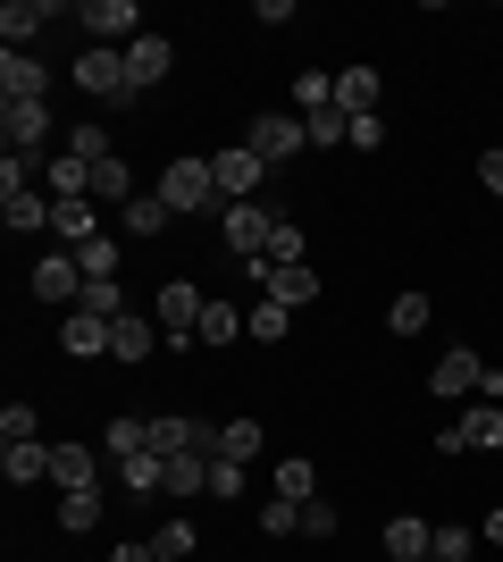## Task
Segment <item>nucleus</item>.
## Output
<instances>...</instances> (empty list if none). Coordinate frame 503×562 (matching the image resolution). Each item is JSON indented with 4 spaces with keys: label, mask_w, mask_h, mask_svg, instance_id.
I'll return each instance as SVG.
<instances>
[{
    "label": "nucleus",
    "mask_w": 503,
    "mask_h": 562,
    "mask_svg": "<svg viewBox=\"0 0 503 562\" xmlns=\"http://www.w3.org/2000/svg\"><path fill=\"white\" fill-rule=\"evenodd\" d=\"M151 193H160V202H168L176 218H218V211H227V193H218V168L202 160V151L168 160V168H160V186H151Z\"/></svg>",
    "instance_id": "f257e3e1"
},
{
    "label": "nucleus",
    "mask_w": 503,
    "mask_h": 562,
    "mask_svg": "<svg viewBox=\"0 0 503 562\" xmlns=\"http://www.w3.org/2000/svg\"><path fill=\"white\" fill-rule=\"evenodd\" d=\"M202 311H210V294L193 278H168L160 294H151V328H160V345H193L202 336Z\"/></svg>",
    "instance_id": "f03ea898"
},
{
    "label": "nucleus",
    "mask_w": 503,
    "mask_h": 562,
    "mask_svg": "<svg viewBox=\"0 0 503 562\" xmlns=\"http://www.w3.org/2000/svg\"><path fill=\"white\" fill-rule=\"evenodd\" d=\"M76 25H84V43H101V50H126V43H144V34H151L135 0H84Z\"/></svg>",
    "instance_id": "7ed1b4c3"
},
{
    "label": "nucleus",
    "mask_w": 503,
    "mask_h": 562,
    "mask_svg": "<svg viewBox=\"0 0 503 562\" xmlns=\"http://www.w3.org/2000/svg\"><path fill=\"white\" fill-rule=\"evenodd\" d=\"M218 235H227L236 260H261L268 235H277V211H268V202H227V211H218Z\"/></svg>",
    "instance_id": "20e7f679"
},
{
    "label": "nucleus",
    "mask_w": 503,
    "mask_h": 562,
    "mask_svg": "<svg viewBox=\"0 0 503 562\" xmlns=\"http://www.w3.org/2000/svg\"><path fill=\"white\" fill-rule=\"evenodd\" d=\"M243 143H252V151H261L268 168H286L294 151H311V126H302V117H294V110H261V117H252V135H243Z\"/></svg>",
    "instance_id": "39448f33"
},
{
    "label": "nucleus",
    "mask_w": 503,
    "mask_h": 562,
    "mask_svg": "<svg viewBox=\"0 0 503 562\" xmlns=\"http://www.w3.org/2000/svg\"><path fill=\"white\" fill-rule=\"evenodd\" d=\"M76 85H84V93H101V101H135L126 50H101V43H84V50H76Z\"/></svg>",
    "instance_id": "423d86ee"
},
{
    "label": "nucleus",
    "mask_w": 503,
    "mask_h": 562,
    "mask_svg": "<svg viewBox=\"0 0 503 562\" xmlns=\"http://www.w3.org/2000/svg\"><path fill=\"white\" fill-rule=\"evenodd\" d=\"M218 193H227V202H261V177H268V160L261 151H252V143H236V151H218Z\"/></svg>",
    "instance_id": "0eeeda50"
},
{
    "label": "nucleus",
    "mask_w": 503,
    "mask_h": 562,
    "mask_svg": "<svg viewBox=\"0 0 503 562\" xmlns=\"http://www.w3.org/2000/svg\"><path fill=\"white\" fill-rule=\"evenodd\" d=\"M50 235H59V252H84L93 235H110L101 227V202L84 193V202H50Z\"/></svg>",
    "instance_id": "6e6552de"
},
{
    "label": "nucleus",
    "mask_w": 503,
    "mask_h": 562,
    "mask_svg": "<svg viewBox=\"0 0 503 562\" xmlns=\"http://www.w3.org/2000/svg\"><path fill=\"white\" fill-rule=\"evenodd\" d=\"M34 294H43V303H84V269H76V252H43L34 260Z\"/></svg>",
    "instance_id": "1a4fd4ad"
},
{
    "label": "nucleus",
    "mask_w": 503,
    "mask_h": 562,
    "mask_svg": "<svg viewBox=\"0 0 503 562\" xmlns=\"http://www.w3.org/2000/svg\"><path fill=\"white\" fill-rule=\"evenodd\" d=\"M101 462H110V453H93V446H50V487L59 495L101 487Z\"/></svg>",
    "instance_id": "9d476101"
},
{
    "label": "nucleus",
    "mask_w": 503,
    "mask_h": 562,
    "mask_svg": "<svg viewBox=\"0 0 503 562\" xmlns=\"http://www.w3.org/2000/svg\"><path fill=\"white\" fill-rule=\"evenodd\" d=\"M479 378H487V361H479L470 345H454V352L428 370V395H445V403H454V395H479Z\"/></svg>",
    "instance_id": "9b49d317"
},
{
    "label": "nucleus",
    "mask_w": 503,
    "mask_h": 562,
    "mask_svg": "<svg viewBox=\"0 0 503 562\" xmlns=\"http://www.w3.org/2000/svg\"><path fill=\"white\" fill-rule=\"evenodd\" d=\"M168 68H176V43H168V34H144V43H126V76H135V93L168 85Z\"/></svg>",
    "instance_id": "f8f14e48"
},
{
    "label": "nucleus",
    "mask_w": 503,
    "mask_h": 562,
    "mask_svg": "<svg viewBox=\"0 0 503 562\" xmlns=\"http://www.w3.org/2000/svg\"><path fill=\"white\" fill-rule=\"evenodd\" d=\"M0 101H50V76H43L34 50H9V59H0Z\"/></svg>",
    "instance_id": "ddd939ff"
},
{
    "label": "nucleus",
    "mask_w": 503,
    "mask_h": 562,
    "mask_svg": "<svg viewBox=\"0 0 503 562\" xmlns=\"http://www.w3.org/2000/svg\"><path fill=\"white\" fill-rule=\"evenodd\" d=\"M0 135H9V151H34L50 135V101H0Z\"/></svg>",
    "instance_id": "4468645a"
},
{
    "label": "nucleus",
    "mask_w": 503,
    "mask_h": 562,
    "mask_svg": "<svg viewBox=\"0 0 503 562\" xmlns=\"http://www.w3.org/2000/svg\"><path fill=\"white\" fill-rule=\"evenodd\" d=\"M378 101H386L378 68H344V76H335V110H344V117H378Z\"/></svg>",
    "instance_id": "2eb2a0df"
},
{
    "label": "nucleus",
    "mask_w": 503,
    "mask_h": 562,
    "mask_svg": "<svg viewBox=\"0 0 503 562\" xmlns=\"http://www.w3.org/2000/svg\"><path fill=\"white\" fill-rule=\"evenodd\" d=\"M50 18H59V0H9V9H0V43H9V50H25V43H34V34H43Z\"/></svg>",
    "instance_id": "dca6fc26"
},
{
    "label": "nucleus",
    "mask_w": 503,
    "mask_h": 562,
    "mask_svg": "<svg viewBox=\"0 0 503 562\" xmlns=\"http://www.w3.org/2000/svg\"><path fill=\"white\" fill-rule=\"evenodd\" d=\"M386 554H395V562H436V529H428V520H411V513H395V520H386Z\"/></svg>",
    "instance_id": "f3484780"
},
{
    "label": "nucleus",
    "mask_w": 503,
    "mask_h": 562,
    "mask_svg": "<svg viewBox=\"0 0 503 562\" xmlns=\"http://www.w3.org/2000/svg\"><path fill=\"white\" fill-rule=\"evenodd\" d=\"M0 470H9V487H34V479H50V446L18 437V446H0Z\"/></svg>",
    "instance_id": "a211bd4d"
},
{
    "label": "nucleus",
    "mask_w": 503,
    "mask_h": 562,
    "mask_svg": "<svg viewBox=\"0 0 503 562\" xmlns=\"http://www.w3.org/2000/svg\"><path fill=\"white\" fill-rule=\"evenodd\" d=\"M118 227L135 235V244H151V235H168V227H176V211H168L160 193H135V202L118 211Z\"/></svg>",
    "instance_id": "6ab92c4d"
},
{
    "label": "nucleus",
    "mask_w": 503,
    "mask_h": 562,
    "mask_svg": "<svg viewBox=\"0 0 503 562\" xmlns=\"http://www.w3.org/2000/svg\"><path fill=\"white\" fill-rule=\"evenodd\" d=\"M0 218L18 235H50V193L34 186V193H0Z\"/></svg>",
    "instance_id": "aec40b11"
},
{
    "label": "nucleus",
    "mask_w": 503,
    "mask_h": 562,
    "mask_svg": "<svg viewBox=\"0 0 503 562\" xmlns=\"http://www.w3.org/2000/svg\"><path fill=\"white\" fill-rule=\"evenodd\" d=\"M59 345H68L76 361H101V352H110V319H93V311H68V328H59Z\"/></svg>",
    "instance_id": "412c9836"
},
{
    "label": "nucleus",
    "mask_w": 503,
    "mask_h": 562,
    "mask_svg": "<svg viewBox=\"0 0 503 562\" xmlns=\"http://www.w3.org/2000/svg\"><path fill=\"white\" fill-rule=\"evenodd\" d=\"M319 294H328V285H319V269H311V260H302V269H277V278H268V303H286V311L319 303Z\"/></svg>",
    "instance_id": "4be33fe9"
},
{
    "label": "nucleus",
    "mask_w": 503,
    "mask_h": 562,
    "mask_svg": "<svg viewBox=\"0 0 503 562\" xmlns=\"http://www.w3.org/2000/svg\"><path fill=\"white\" fill-rule=\"evenodd\" d=\"M261 446H268L261 420H227V428H218V462H243V470H252V462H261Z\"/></svg>",
    "instance_id": "5701e85b"
},
{
    "label": "nucleus",
    "mask_w": 503,
    "mask_h": 562,
    "mask_svg": "<svg viewBox=\"0 0 503 562\" xmlns=\"http://www.w3.org/2000/svg\"><path fill=\"white\" fill-rule=\"evenodd\" d=\"M101 453H110V462H135V453H151V420H110V428H101Z\"/></svg>",
    "instance_id": "b1692460"
},
{
    "label": "nucleus",
    "mask_w": 503,
    "mask_h": 562,
    "mask_svg": "<svg viewBox=\"0 0 503 562\" xmlns=\"http://www.w3.org/2000/svg\"><path fill=\"white\" fill-rule=\"evenodd\" d=\"M461 437H470V453H503V403H479V412H461Z\"/></svg>",
    "instance_id": "393cba45"
},
{
    "label": "nucleus",
    "mask_w": 503,
    "mask_h": 562,
    "mask_svg": "<svg viewBox=\"0 0 503 562\" xmlns=\"http://www.w3.org/2000/svg\"><path fill=\"white\" fill-rule=\"evenodd\" d=\"M118 487L126 495H168V462L160 453H135V462H118Z\"/></svg>",
    "instance_id": "a878e982"
},
{
    "label": "nucleus",
    "mask_w": 503,
    "mask_h": 562,
    "mask_svg": "<svg viewBox=\"0 0 503 562\" xmlns=\"http://www.w3.org/2000/svg\"><path fill=\"white\" fill-rule=\"evenodd\" d=\"M118 252H126L118 235H93V244L76 252V269H84V285H110V278H118Z\"/></svg>",
    "instance_id": "bb28decb"
},
{
    "label": "nucleus",
    "mask_w": 503,
    "mask_h": 562,
    "mask_svg": "<svg viewBox=\"0 0 503 562\" xmlns=\"http://www.w3.org/2000/svg\"><path fill=\"white\" fill-rule=\"evenodd\" d=\"M168 495H210V453H168Z\"/></svg>",
    "instance_id": "cd10ccee"
},
{
    "label": "nucleus",
    "mask_w": 503,
    "mask_h": 562,
    "mask_svg": "<svg viewBox=\"0 0 503 562\" xmlns=\"http://www.w3.org/2000/svg\"><path fill=\"white\" fill-rule=\"evenodd\" d=\"M236 336H243V311H236V303H210V311H202V336H193V345L227 352V345H236Z\"/></svg>",
    "instance_id": "c85d7f7f"
},
{
    "label": "nucleus",
    "mask_w": 503,
    "mask_h": 562,
    "mask_svg": "<svg viewBox=\"0 0 503 562\" xmlns=\"http://www.w3.org/2000/svg\"><path fill=\"white\" fill-rule=\"evenodd\" d=\"M144 352H151V319H135V311L110 319V361H144Z\"/></svg>",
    "instance_id": "c756f323"
},
{
    "label": "nucleus",
    "mask_w": 503,
    "mask_h": 562,
    "mask_svg": "<svg viewBox=\"0 0 503 562\" xmlns=\"http://www.w3.org/2000/svg\"><path fill=\"white\" fill-rule=\"evenodd\" d=\"M135 193H144V186H135V168H126V160H101L93 168V202H118V211H126Z\"/></svg>",
    "instance_id": "7c9ffc66"
},
{
    "label": "nucleus",
    "mask_w": 503,
    "mask_h": 562,
    "mask_svg": "<svg viewBox=\"0 0 503 562\" xmlns=\"http://www.w3.org/2000/svg\"><path fill=\"white\" fill-rule=\"evenodd\" d=\"M268 495H286V504H311V495H319V470L302 462V453H286V462H277V487H268Z\"/></svg>",
    "instance_id": "2f4dec72"
},
{
    "label": "nucleus",
    "mask_w": 503,
    "mask_h": 562,
    "mask_svg": "<svg viewBox=\"0 0 503 562\" xmlns=\"http://www.w3.org/2000/svg\"><path fill=\"white\" fill-rule=\"evenodd\" d=\"M428 319H436L428 294H395V303H386V328H395V336H420Z\"/></svg>",
    "instance_id": "473e14b6"
},
{
    "label": "nucleus",
    "mask_w": 503,
    "mask_h": 562,
    "mask_svg": "<svg viewBox=\"0 0 503 562\" xmlns=\"http://www.w3.org/2000/svg\"><path fill=\"white\" fill-rule=\"evenodd\" d=\"M59 529H68V538L101 529V487H84V495H59Z\"/></svg>",
    "instance_id": "72a5a7b5"
},
{
    "label": "nucleus",
    "mask_w": 503,
    "mask_h": 562,
    "mask_svg": "<svg viewBox=\"0 0 503 562\" xmlns=\"http://www.w3.org/2000/svg\"><path fill=\"white\" fill-rule=\"evenodd\" d=\"M286 319H294L286 303H252V311H243V336H252V345H277V336H286Z\"/></svg>",
    "instance_id": "f704fd0d"
},
{
    "label": "nucleus",
    "mask_w": 503,
    "mask_h": 562,
    "mask_svg": "<svg viewBox=\"0 0 503 562\" xmlns=\"http://www.w3.org/2000/svg\"><path fill=\"white\" fill-rule=\"evenodd\" d=\"M68 151H76V160H84V168L118 160V151H110V126H93V117H84V126H76V135H68Z\"/></svg>",
    "instance_id": "c9c22d12"
},
{
    "label": "nucleus",
    "mask_w": 503,
    "mask_h": 562,
    "mask_svg": "<svg viewBox=\"0 0 503 562\" xmlns=\"http://www.w3.org/2000/svg\"><path fill=\"white\" fill-rule=\"evenodd\" d=\"M76 311H93V319H126V285L110 278V285H84V303Z\"/></svg>",
    "instance_id": "e433bc0d"
},
{
    "label": "nucleus",
    "mask_w": 503,
    "mask_h": 562,
    "mask_svg": "<svg viewBox=\"0 0 503 562\" xmlns=\"http://www.w3.org/2000/svg\"><path fill=\"white\" fill-rule=\"evenodd\" d=\"M18 437H43V412H34V403H9V412H0V446H18Z\"/></svg>",
    "instance_id": "4c0bfd02"
},
{
    "label": "nucleus",
    "mask_w": 503,
    "mask_h": 562,
    "mask_svg": "<svg viewBox=\"0 0 503 562\" xmlns=\"http://www.w3.org/2000/svg\"><path fill=\"white\" fill-rule=\"evenodd\" d=\"M261 529H268V538H286V529H302V504H286V495H268V504H261Z\"/></svg>",
    "instance_id": "58836bf2"
},
{
    "label": "nucleus",
    "mask_w": 503,
    "mask_h": 562,
    "mask_svg": "<svg viewBox=\"0 0 503 562\" xmlns=\"http://www.w3.org/2000/svg\"><path fill=\"white\" fill-rule=\"evenodd\" d=\"M268 260H277V269H302V227H286V218H277V235H268Z\"/></svg>",
    "instance_id": "ea45409f"
},
{
    "label": "nucleus",
    "mask_w": 503,
    "mask_h": 562,
    "mask_svg": "<svg viewBox=\"0 0 503 562\" xmlns=\"http://www.w3.org/2000/svg\"><path fill=\"white\" fill-rule=\"evenodd\" d=\"M151 546H160V562H185V554H193V520H168Z\"/></svg>",
    "instance_id": "a19ab883"
},
{
    "label": "nucleus",
    "mask_w": 503,
    "mask_h": 562,
    "mask_svg": "<svg viewBox=\"0 0 503 562\" xmlns=\"http://www.w3.org/2000/svg\"><path fill=\"white\" fill-rule=\"evenodd\" d=\"M470 554H479L470 529H436V562H470Z\"/></svg>",
    "instance_id": "79ce46f5"
},
{
    "label": "nucleus",
    "mask_w": 503,
    "mask_h": 562,
    "mask_svg": "<svg viewBox=\"0 0 503 562\" xmlns=\"http://www.w3.org/2000/svg\"><path fill=\"white\" fill-rule=\"evenodd\" d=\"M302 538H335V504H319V495L302 504Z\"/></svg>",
    "instance_id": "37998d69"
},
{
    "label": "nucleus",
    "mask_w": 503,
    "mask_h": 562,
    "mask_svg": "<svg viewBox=\"0 0 503 562\" xmlns=\"http://www.w3.org/2000/svg\"><path fill=\"white\" fill-rule=\"evenodd\" d=\"M210 495L227 504V495H243V462H210Z\"/></svg>",
    "instance_id": "c03bdc74"
},
{
    "label": "nucleus",
    "mask_w": 503,
    "mask_h": 562,
    "mask_svg": "<svg viewBox=\"0 0 503 562\" xmlns=\"http://www.w3.org/2000/svg\"><path fill=\"white\" fill-rule=\"evenodd\" d=\"M344 143H353V151H378V143H386V117H353V135H344Z\"/></svg>",
    "instance_id": "a18cd8bd"
},
{
    "label": "nucleus",
    "mask_w": 503,
    "mask_h": 562,
    "mask_svg": "<svg viewBox=\"0 0 503 562\" xmlns=\"http://www.w3.org/2000/svg\"><path fill=\"white\" fill-rule=\"evenodd\" d=\"M479 186H487V193L503 202V151H479Z\"/></svg>",
    "instance_id": "49530a36"
},
{
    "label": "nucleus",
    "mask_w": 503,
    "mask_h": 562,
    "mask_svg": "<svg viewBox=\"0 0 503 562\" xmlns=\"http://www.w3.org/2000/svg\"><path fill=\"white\" fill-rule=\"evenodd\" d=\"M110 562H160V546H118Z\"/></svg>",
    "instance_id": "de8ad7c7"
},
{
    "label": "nucleus",
    "mask_w": 503,
    "mask_h": 562,
    "mask_svg": "<svg viewBox=\"0 0 503 562\" xmlns=\"http://www.w3.org/2000/svg\"><path fill=\"white\" fill-rule=\"evenodd\" d=\"M487 546H503V504H495V513H487Z\"/></svg>",
    "instance_id": "09e8293b"
}]
</instances>
